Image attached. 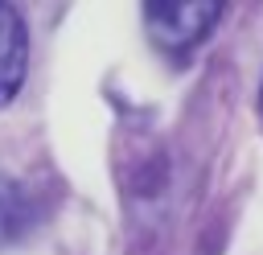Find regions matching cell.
<instances>
[{
	"label": "cell",
	"mask_w": 263,
	"mask_h": 255,
	"mask_svg": "<svg viewBox=\"0 0 263 255\" xmlns=\"http://www.w3.org/2000/svg\"><path fill=\"white\" fill-rule=\"evenodd\" d=\"M29 74V29L12 4H0V107H8Z\"/></svg>",
	"instance_id": "cell-2"
},
{
	"label": "cell",
	"mask_w": 263,
	"mask_h": 255,
	"mask_svg": "<svg viewBox=\"0 0 263 255\" xmlns=\"http://www.w3.org/2000/svg\"><path fill=\"white\" fill-rule=\"evenodd\" d=\"M218 4L210 0H181V4H144V29L152 37V45L160 53L185 58L197 41H205V33L218 21Z\"/></svg>",
	"instance_id": "cell-1"
},
{
	"label": "cell",
	"mask_w": 263,
	"mask_h": 255,
	"mask_svg": "<svg viewBox=\"0 0 263 255\" xmlns=\"http://www.w3.org/2000/svg\"><path fill=\"white\" fill-rule=\"evenodd\" d=\"M29 230H33V197L16 177L0 173V247L21 243Z\"/></svg>",
	"instance_id": "cell-3"
}]
</instances>
